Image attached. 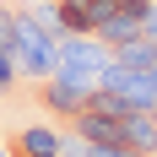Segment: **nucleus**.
<instances>
[{
  "instance_id": "obj_1",
  "label": "nucleus",
  "mask_w": 157,
  "mask_h": 157,
  "mask_svg": "<svg viewBox=\"0 0 157 157\" xmlns=\"http://www.w3.org/2000/svg\"><path fill=\"white\" fill-rule=\"evenodd\" d=\"M71 136L98 146H130L141 157H157V109H130L119 98L98 92L81 114H71Z\"/></svg>"
},
{
  "instance_id": "obj_2",
  "label": "nucleus",
  "mask_w": 157,
  "mask_h": 157,
  "mask_svg": "<svg viewBox=\"0 0 157 157\" xmlns=\"http://www.w3.org/2000/svg\"><path fill=\"white\" fill-rule=\"evenodd\" d=\"M0 33H6V44H11V60H16V76L27 81H44L49 71H54V54H60V38H49L38 22H33V11L22 6V0H0Z\"/></svg>"
},
{
  "instance_id": "obj_3",
  "label": "nucleus",
  "mask_w": 157,
  "mask_h": 157,
  "mask_svg": "<svg viewBox=\"0 0 157 157\" xmlns=\"http://www.w3.org/2000/svg\"><path fill=\"white\" fill-rule=\"evenodd\" d=\"M114 65V49L103 44V38H92V33H65L60 38V54H54V71H65V76H81V81H103V71Z\"/></svg>"
},
{
  "instance_id": "obj_4",
  "label": "nucleus",
  "mask_w": 157,
  "mask_h": 157,
  "mask_svg": "<svg viewBox=\"0 0 157 157\" xmlns=\"http://www.w3.org/2000/svg\"><path fill=\"white\" fill-rule=\"evenodd\" d=\"M33 98H38V109L49 119H71V114H81L98 98V87L81 81V76H65V71H49L44 81H33Z\"/></svg>"
},
{
  "instance_id": "obj_5",
  "label": "nucleus",
  "mask_w": 157,
  "mask_h": 157,
  "mask_svg": "<svg viewBox=\"0 0 157 157\" xmlns=\"http://www.w3.org/2000/svg\"><path fill=\"white\" fill-rule=\"evenodd\" d=\"M98 92L119 98L130 109H157V71L152 65H119L114 60L109 71H103V81H98Z\"/></svg>"
},
{
  "instance_id": "obj_6",
  "label": "nucleus",
  "mask_w": 157,
  "mask_h": 157,
  "mask_svg": "<svg viewBox=\"0 0 157 157\" xmlns=\"http://www.w3.org/2000/svg\"><path fill=\"white\" fill-rule=\"evenodd\" d=\"M6 157H65V130L49 125V119H33V125L11 130Z\"/></svg>"
},
{
  "instance_id": "obj_7",
  "label": "nucleus",
  "mask_w": 157,
  "mask_h": 157,
  "mask_svg": "<svg viewBox=\"0 0 157 157\" xmlns=\"http://www.w3.org/2000/svg\"><path fill=\"white\" fill-rule=\"evenodd\" d=\"M65 157H141V152H130V146H98V141H81V136L65 130Z\"/></svg>"
},
{
  "instance_id": "obj_8",
  "label": "nucleus",
  "mask_w": 157,
  "mask_h": 157,
  "mask_svg": "<svg viewBox=\"0 0 157 157\" xmlns=\"http://www.w3.org/2000/svg\"><path fill=\"white\" fill-rule=\"evenodd\" d=\"M16 87H22V76H16V60H11V44H6V33H0V98H11Z\"/></svg>"
},
{
  "instance_id": "obj_9",
  "label": "nucleus",
  "mask_w": 157,
  "mask_h": 157,
  "mask_svg": "<svg viewBox=\"0 0 157 157\" xmlns=\"http://www.w3.org/2000/svg\"><path fill=\"white\" fill-rule=\"evenodd\" d=\"M141 38H152V44H157V0L146 6V16H141Z\"/></svg>"
},
{
  "instance_id": "obj_10",
  "label": "nucleus",
  "mask_w": 157,
  "mask_h": 157,
  "mask_svg": "<svg viewBox=\"0 0 157 157\" xmlns=\"http://www.w3.org/2000/svg\"><path fill=\"white\" fill-rule=\"evenodd\" d=\"M152 71H157V54H152Z\"/></svg>"
}]
</instances>
